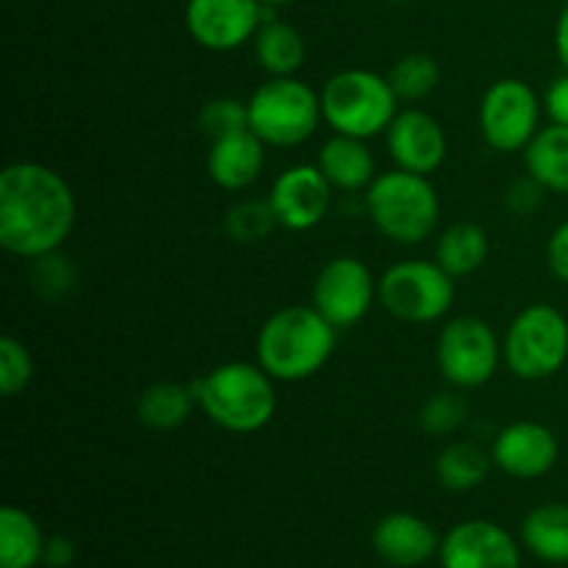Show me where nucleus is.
Returning <instances> with one entry per match:
<instances>
[{
	"instance_id": "f257e3e1",
	"label": "nucleus",
	"mask_w": 568,
	"mask_h": 568,
	"mask_svg": "<svg viewBox=\"0 0 568 568\" xmlns=\"http://www.w3.org/2000/svg\"><path fill=\"white\" fill-rule=\"evenodd\" d=\"M78 220V200L61 172L39 161H11L0 172V244L22 261L64 247Z\"/></svg>"
},
{
	"instance_id": "20e7f679",
	"label": "nucleus",
	"mask_w": 568,
	"mask_h": 568,
	"mask_svg": "<svg viewBox=\"0 0 568 568\" xmlns=\"http://www.w3.org/2000/svg\"><path fill=\"white\" fill-rule=\"evenodd\" d=\"M364 209L375 231L399 247H416L430 239L442 220V197L430 178L399 166L377 172L364 192Z\"/></svg>"
},
{
	"instance_id": "f3484780",
	"label": "nucleus",
	"mask_w": 568,
	"mask_h": 568,
	"mask_svg": "<svg viewBox=\"0 0 568 568\" xmlns=\"http://www.w3.org/2000/svg\"><path fill=\"white\" fill-rule=\"evenodd\" d=\"M372 547L377 558L394 568H416L433 560L442 549V538L430 521L416 514L394 510L386 514L372 530Z\"/></svg>"
},
{
	"instance_id": "9b49d317",
	"label": "nucleus",
	"mask_w": 568,
	"mask_h": 568,
	"mask_svg": "<svg viewBox=\"0 0 568 568\" xmlns=\"http://www.w3.org/2000/svg\"><path fill=\"white\" fill-rule=\"evenodd\" d=\"M377 300V281L369 266L355 255H336L316 272L311 305L336 331L355 327Z\"/></svg>"
},
{
	"instance_id": "e433bc0d",
	"label": "nucleus",
	"mask_w": 568,
	"mask_h": 568,
	"mask_svg": "<svg viewBox=\"0 0 568 568\" xmlns=\"http://www.w3.org/2000/svg\"><path fill=\"white\" fill-rule=\"evenodd\" d=\"M555 53H558V61L560 67H564V72H568V3L566 9L560 11L558 26H555Z\"/></svg>"
},
{
	"instance_id": "2eb2a0df",
	"label": "nucleus",
	"mask_w": 568,
	"mask_h": 568,
	"mask_svg": "<svg viewBox=\"0 0 568 568\" xmlns=\"http://www.w3.org/2000/svg\"><path fill=\"white\" fill-rule=\"evenodd\" d=\"M386 150L394 166L416 175L438 172L447 161V133L444 125L425 109H399L386 131Z\"/></svg>"
},
{
	"instance_id": "473e14b6",
	"label": "nucleus",
	"mask_w": 568,
	"mask_h": 568,
	"mask_svg": "<svg viewBox=\"0 0 568 568\" xmlns=\"http://www.w3.org/2000/svg\"><path fill=\"white\" fill-rule=\"evenodd\" d=\"M544 194H547V189L538 181H532L525 172V178H519V181H514L508 186V192H505V205H508V211H514L516 216H527L532 214V211L541 209Z\"/></svg>"
},
{
	"instance_id": "2f4dec72",
	"label": "nucleus",
	"mask_w": 568,
	"mask_h": 568,
	"mask_svg": "<svg viewBox=\"0 0 568 568\" xmlns=\"http://www.w3.org/2000/svg\"><path fill=\"white\" fill-rule=\"evenodd\" d=\"M31 264L33 288H37L42 297H59V294H64L67 288L75 283V270H72V264H67L64 258H59V253L44 255V258L31 261Z\"/></svg>"
},
{
	"instance_id": "5701e85b",
	"label": "nucleus",
	"mask_w": 568,
	"mask_h": 568,
	"mask_svg": "<svg viewBox=\"0 0 568 568\" xmlns=\"http://www.w3.org/2000/svg\"><path fill=\"white\" fill-rule=\"evenodd\" d=\"M521 544L541 564H568V505L544 503L536 505L521 519Z\"/></svg>"
},
{
	"instance_id": "0eeeda50",
	"label": "nucleus",
	"mask_w": 568,
	"mask_h": 568,
	"mask_svg": "<svg viewBox=\"0 0 568 568\" xmlns=\"http://www.w3.org/2000/svg\"><path fill=\"white\" fill-rule=\"evenodd\" d=\"M568 361V320L549 303H532L510 320L503 336V364L519 381H549Z\"/></svg>"
},
{
	"instance_id": "4c0bfd02",
	"label": "nucleus",
	"mask_w": 568,
	"mask_h": 568,
	"mask_svg": "<svg viewBox=\"0 0 568 568\" xmlns=\"http://www.w3.org/2000/svg\"><path fill=\"white\" fill-rule=\"evenodd\" d=\"M264 6H270V9H277V6H288L294 3V0H261Z\"/></svg>"
},
{
	"instance_id": "4468645a",
	"label": "nucleus",
	"mask_w": 568,
	"mask_h": 568,
	"mask_svg": "<svg viewBox=\"0 0 568 568\" xmlns=\"http://www.w3.org/2000/svg\"><path fill=\"white\" fill-rule=\"evenodd\" d=\"M442 568H521V549L503 525L466 519L442 538Z\"/></svg>"
},
{
	"instance_id": "7c9ffc66",
	"label": "nucleus",
	"mask_w": 568,
	"mask_h": 568,
	"mask_svg": "<svg viewBox=\"0 0 568 568\" xmlns=\"http://www.w3.org/2000/svg\"><path fill=\"white\" fill-rule=\"evenodd\" d=\"M197 125L211 142L220 136H227V133L244 131V128H250L247 103L239 98H211L209 103L200 109Z\"/></svg>"
},
{
	"instance_id": "f8f14e48",
	"label": "nucleus",
	"mask_w": 568,
	"mask_h": 568,
	"mask_svg": "<svg viewBox=\"0 0 568 568\" xmlns=\"http://www.w3.org/2000/svg\"><path fill=\"white\" fill-rule=\"evenodd\" d=\"M186 31L211 53H231L253 42L266 20L261 0H186Z\"/></svg>"
},
{
	"instance_id": "f704fd0d",
	"label": "nucleus",
	"mask_w": 568,
	"mask_h": 568,
	"mask_svg": "<svg viewBox=\"0 0 568 568\" xmlns=\"http://www.w3.org/2000/svg\"><path fill=\"white\" fill-rule=\"evenodd\" d=\"M541 100L544 114L549 116V122L568 128V72H564V75H558L549 83Z\"/></svg>"
},
{
	"instance_id": "b1692460",
	"label": "nucleus",
	"mask_w": 568,
	"mask_h": 568,
	"mask_svg": "<svg viewBox=\"0 0 568 568\" xmlns=\"http://www.w3.org/2000/svg\"><path fill=\"white\" fill-rule=\"evenodd\" d=\"M525 172L549 194L568 197V128L549 122L525 148Z\"/></svg>"
},
{
	"instance_id": "412c9836",
	"label": "nucleus",
	"mask_w": 568,
	"mask_h": 568,
	"mask_svg": "<svg viewBox=\"0 0 568 568\" xmlns=\"http://www.w3.org/2000/svg\"><path fill=\"white\" fill-rule=\"evenodd\" d=\"M194 408H197V394H194L192 383H150L136 397V419L148 430H178L192 419Z\"/></svg>"
},
{
	"instance_id": "c756f323",
	"label": "nucleus",
	"mask_w": 568,
	"mask_h": 568,
	"mask_svg": "<svg viewBox=\"0 0 568 568\" xmlns=\"http://www.w3.org/2000/svg\"><path fill=\"white\" fill-rule=\"evenodd\" d=\"M33 355L20 338L3 336L0 338V394L3 397H17L26 392L33 381Z\"/></svg>"
},
{
	"instance_id": "423d86ee",
	"label": "nucleus",
	"mask_w": 568,
	"mask_h": 568,
	"mask_svg": "<svg viewBox=\"0 0 568 568\" xmlns=\"http://www.w3.org/2000/svg\"><path fill=\"white\" fill-rule=\"evenodd\" d=\"M250 131L266 148H300L316 133L322 120V98L297 75L266 78L247 100Z\"/></svg>"
},
{
	"instance_id": "c9c22d12",
	"label": "nucleus",
	"mask_w": 568,
	"mask_h": 568,
	"mask_svg": "<svg viewBox=\"0 0 568 568\" xmlns=\"http://www.w3.org/2000/svg\"><path fill=\"white\" fill-rule=\"evenodd\" d=\"M75 560V544L67 536H50L48 544H44V560L42 564L48 568H67Z\"/></svg>"
},
{
	"instance_id": "7ed1b4c3",
	"label": "nucleus",
	"mask_w": 568,
	"mask_h": 568,
	"mask_svg": "<svg viewBox=\"0 0 568 568\" xmlns=\"http://www.w3.org/2000/svg\"><path fill=\"white\" fill-rule=\"evenodd\" d=\"M275 383L258 361H227L197 377L192 386L197 394V408L211 425L247 436L264 430L275 419Z\"/></svg>"
},
{
	"instance_id": "bb28decb",
	"label": "nucleus",
	"mask_w": 568,
	"mask_h": 568,
	"mask_svg": "<svg viewBox=\"0 0 568 568\" xmlns=\"http://www.w3.org/2000/svg\"><path fill=\"white\" fill-rule=\"evenodd\" d=\"M386 78L403 103H422L442 83V67L430 53H408L394 61Z\"/></svg>"
},
{
	"instance_id": "ddd939ff",
	"label": "nucleus",
	"mask_w": 568,
	"mask_h": 568,
	"mask_svg": "<svg viewBox=\"0 0 568 568\" xmlns=\"http://www.w3.org/2000/svg\"><path fill=\"white\" fill-rule=\"evenodd\" d=\"M333 192L336 189L322 175L320 166L294 164L272 181L266 200L275 211L277 225L292 233H305L322 225V220L331 214Z\"/></svg>"
},
{
	"instance_id": "dca6fc26",
	"label": "nucleus",
	"mask_w": 568,
	"mask_h": 568,
	"mask_svg": "<svg viewBox=\"0 0 568 568\" xmlns=\"http://www.w3.org/2000/svg\"><path fill=\"white\" fill-rule=\"evenodd\" d=\"M560 442L541 422H514L503 427L491 444V460L514 480H538L558 464Z\"/></svg>"
},
{
	"instance_id": "4be33fe9",
	"label": "nucleus",
	"mask_w": 568,
	"mask_h": 568,
	"mask_svg": "<svg viewBox=\"0 0 568 568\" xmlns=\"http://www.w3.org/2000/svg\"><path fill=\"white\" fill-rule=\"evenodd\" d=\"M253 53L261 70L270 78H288L297 75L308 55L303 33L283 20H264L253 39Z\"/></svg>"
},
{
	"instance_id": "aec40b11",
	"label": "nucleus",
	"mask_w": 568,
	"mask_h": 568,
	"mask_svg": "<svg viewBox=\"0 0 568 568\" xmlns=\"http://www.w3.org/2000/svg\"><path fill=\"white\" fill-rule=\"evenodd\" d=\"M488 255H491V239H488L486 227L477 222H455V225L444 227L436 236V250H433V261L455 281L475 275L486 264Z\"/></svg>"
},
{
	"instance_id": "f03ea898",
	"label": "nucleus",
	"mask_w": 568,
	"mask_h": 568,
	"mask_svg": "<svg viewBox=\"0 0 568 568\" xmlns=\"http://www.w3.org/2000/svg\"><path fill=\"white\" fill-rule=\"evenodd\" d=\"M336 349V327L314 305H286L261 325L255 361L277 383H303L320 375Z\"/></svg>"
},
{
	"instance_id": "9d476101",
	"label": "nucleus",
	"mask_w": 568,
	"mask_h": 568,
	"mask_svg": "<svg viewBox=\"0 0 568 568\" xmlns=\"http://www.w3.org/2000/svg\"><path fill=\"white\" fill-rule=\"evenodd\" d=\"M544 100L521 78H499L483 92L477 109L483 142L497 153H525L541 131Z\"/></svg>"
},
{
	"instance_id": "6ab92c4d",
	"label": "nucleus",
	"mask_w": 568,
	"mask_h": 568,
	"mask_svg": "<svg viewBox=\"0 0 568 568\" xmlns=\"http://www.w3.org/2000/svg\"><path fill=\"white\" fill-rule=\"evenodd\" d=\"M316 166L338 192H366L377 178L375 153L366 139L333 133L316 155Z\"/></svg>"
},
{
	"instance_id": "1a4fd4ad",
	"label": "nucleus",
	"mask_w": 568,
	"mask_h": 568,
	"mask_svg": "<svg viewBox=\"0 0 568 568\" xmlns=\"http://www.w3.org/2000/svg\"><path fill=\"white\" fill-rule=\"evenodd\" d=\"M436 364L444 381L458 392L486 386L503 364V338L480 316L444 322L436 342Z\"/></svg>"
},
{
	"instance_id": "c85d7f7f",
	"label": "nucleus",
	"mask_w": 568,
	"mask_h": 568,
	"mask_svg": "<svg viewBox=\"0 0 568 568\" xmlns=\"http://www.w3.org/2000/svg\"><path fill=\"white\" fill-rule=\"evenodd\" d=\"M469 419V403L455 392H436L422 403L419 427L427 436H453Z\"/></svg>"
},
{
	"instance_id": "72a5a7b5",
	"label": "nucleus",
	"mask_w": 568,
	"mask_h": 568,
	"mask_svg": "<svg viewBox=\"0 0 568 568\" xmlns=\"http://www.w3.org/2000/svg\"><path fill=\"white\" fill-rule=\"evenodd\" d=\"M547 266L560 283L568 286V220L560 222L547 242Z\"/></svg>"
},
{
	"instance_id": "58836bf2",
	"label": "nucleus",
	"mask_w": 568,
	"mask_h": 568,
	"mask_svg": "<svg viewBox=\"0 0 568 568\" xmlns=\"http://www.w3.org/2000/svg\"><path fill=\"white\" fill-rule=\"evenodd\" d=\"M388 3H405V0H388Z\"/></svg>"
},
{
	"instance_id": "cd10ccee",
	"label": "nucleus",
	"mask_w": 568,
	"mask_h": 568,
	"mask_svg": "<svg viewBox=\"0 0 568 568\" xmlns=\"http://www.w3.org/2000/svg\"><path fill=\"white\" fill-rule=\"evenodd\" d=\"M277 225L270 200H242L225 216V233L236 244H258L270 236Z\"/></svg>"
},
{
	"instance_id": "393cba45",
	"label": "nucleus",
	"mask_w": 568,
	"mask_h": 568,
	"mask_svg": "<svg viewBox=\"0 0 568 568\" xmlns=\"http://www.w3.org/2000/svg\"><path fill=\"white\" fill-rule=\"evenodd\" d=\"M42 527L28 510L6 505L0 510V568H37L44 560Z\"/></svg>"
},
{
	"instance_id": "39448f33",
	"label": "nucleus",
	"mask_w": 568,
	"mask_h": 568,
	"mask_svg": "<svg viewBox=\"0 0 568 568\" xmlns=\"http://www.w3.org/2000/svg\"><path fill=\"white\" fill-rule=\"evenodd\" d=\"M322 120L333 133L355 139L386 136L399 114V98L386 75L372 70H342L325 81L320 92Z\"/></svg>"
},
{
	"instance_id": "a211bd4d",
	"label": "nucleus",
	"mask_w": 568,
	"mask_h": 568,
	"mask_svg": "<svg viewBox=\"0 0 568 568\" xmlns=\"http://www.w3.org/2000/svg\"><path fill=\"white\" fill-rule=\"evenodd\" d=\"M266 164V144L250 128L227 133L211 142L205 170L214 186L225 192H244L261 178Z\"/></svg>"
},
{
	"instance_id": "a878e982",
	"label": "nucleus",
	"mask_w": 568,
	"mask_h": 568,
	"mask_svg": "<svg viewBox=\"0 0 568 568\" xmlns=\"http://www.w3.org/2000/svg\"><path fill=\"white\" fill-rule=\"evenodd\" d=\"M491 466V453L477 447L475 442H453L436 455L433 469H436V480L442 483L447 491L464 494L480 488L483 483L488 480Z\"/></svg>"
},
{
	"instance_id": "6e6552de",
	"label": "nucleus",
	"mask_w": 568,
	"mask_h": 568,
	"mask_svg": "<svg viewBox=\"0 0 568 568\" xmlns=\"http://www.w3.org/2000/svg\"><path fill=\"white\" fill-rule=\"evenodd\" d=\"M377 303L405 325H433L453 311L455 277L447 275L436 261H399L377 281Z\"/></svg>"
}]
</instances>
